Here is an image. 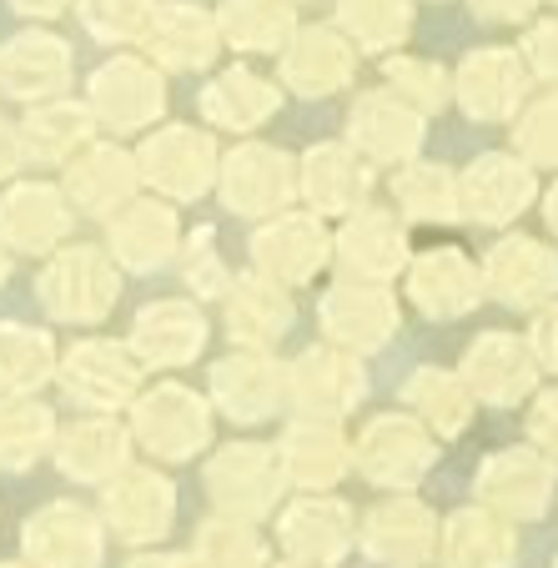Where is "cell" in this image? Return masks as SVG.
I'll use <instances>...</instances> for the list:
<instances>
[{
  "label": "cell",
  "instance_id": "1",
  "mask_svg": "<svg viewBox=\"0 0 558 568\" xmlns=\"http://www.w3.org/2000/svg\"><path fill=\"white\" fill-rule=\"evenodd\" d=\"M121 297V262L97 242H65L51 252L35 277V302L45 307L51 322H71V327H97L111 317Z\"/></svg>",
  "mask_w": 558,
  "mask_h": 568
},
{
  "label": "cell",
  "instance_id": "2",
  "mask_svg": "<svg viewBox=\"0 0 558 568\" xmlns=\"http://www.w3.org/2000/svg\"><path fill=\"white\" fill-rule=\"evenodd\" d=\"M126 413H131L126 428L136 438V448H146L156 463H186L212 448V433H216L212 397L176 383V377H166L156 387H141V397Z\"/></svg>",
  "mask_w": 558,
  "mask_h": 568
},
{
  "label": "cell",
  "instance_id": "3",
  "mask_svg": "<svg viewBox=\"0 0 558 568\" xmlns=\"http://www.w3.org/2000/svg\"><path fill=\"white\" fill-rule=\"evenodd\" d=\"M136 166H141V186H151V196H166V202L182 206L216 186L222 151H216V136L206 126L166 121V126H151L141 136Z\"/></svg>",
  "mask_w": 558,
  "mask_h": 568
},
{
  "label": "cell",
  "instance_id": "4",
  "mask_svg": "<svg viewBox=\"0 0 558 568\" xmlns=\"http://www.w3.org/2000/svg\"><path fill=\"white\" fill-rule=\"evenodd\" d=\"M438 438L413 413H377L353 438V473L387 494H413L438 468Z\"/></svg>",
  "mask_w": 558,
  "mask_h": 568
},
{
  "label": "cell",
  "instance_id": "5",
  "mask_svg": "<svg viewBox=\"0 0 558 568\" xmlns=\"http://www.w3.org/2000/svg\"><path fill=\"white\" fill-rule=\"evenodd\" d=\"M202 483L216 514L247 518V524L272 518L292 494L277 463V443H226L202 463Z\"/></svg>",
  "mask_w": 558,
  "mask_h": 568
},
{
  "label": "cell",
  "instance_id": "6",
  "mask_svg": "<svg viewBox=\"0 0 558 568\" xmlns=\"http://www.w3.org/2000/svg\"><path fill=\"white\" fill-rule=\"evenodd\" d=\"M216 196L232 216H252V222H267L277 212H292V202L302 196L297 182V156L272 141H236L222 156V172H216Z\"/></svg>",
  "mask_w": 558,
  "mask_h": 568
},
{
  "label": "cell",
  "instance_id": "7",
  "mask_svg": "<svg viewBox=\"0 0 558 568\" xmlns=\"http://www.w3.org/2000/svg\"><path fill=\"white\" fill-rule=\"evenodd\" d=\"M55 383L71 397L75 408L87 413H121L131 408L146 387V367L136 363L126 343H111V337H81L61 353L55 367Z\"/></svg>",
  "mask_w": 558,
  "mask_h": 568
},
{
  "label": "cell",
  "instance_id": "8",
  "mask_svg": "<svg viewBox=\"0 0 558 568\" xmlns=\"http://www.w3.org/2000/svg\"><path fill=\"white\" fill-rule=\"evenodd\" d=\"M101 524L126 548L162 544L176 524V483L156 463H126L111 483H101Z\"/></svg>",
  "mask_w": 558,
  "mask_h": 568
},
{
  "label": "cell",
  "instance_id": "9",
  "mask_svg": "<svg viewBox=\"0 0 558 568\" xmlns=\"http://www.w3.org/2000/svg\"><path fill=\"white\" fill-rule=\"evenodd\" d=\"M473 494L478 504L504 514L508 524H534L548 514L558 494V458H548L534 443H518V448H498L478 463V478H473Z\"/></svg>",
  "mask_w": 558,
  "mask_h": 568
},
{
  "label": "cell",
  "instance_id": "10",
  "mask_svg": "<svg viewBox=\"0 0 558 568\" xmlns=\"http://www.w3.org/2000/svg\"><path fill=\"white\" fill-rule=\"evenodd\" d=\"M438 514L418 494H387L357 518V548L377 568H428L438 558Z\"/></svg>",
  "mask_w": 558,
  "mask_h": 568
},
{
  "label": "cell",
  "instance_id": "11",
  "mask_svg": "<svg viewBox=\"0 0 558 568\" xmlns=\"http://www.w3.org/2000/svg\"><path fill=\"white\" fill-rule=\"evenodd\" d=\"M317 327L333 347L343 353H383L397 333H403V302L393 287H377V282H347L337 277L333 287L317 302Z\"/></svg>",
  "mask_w": 558,
  "mask_h": 568
},
{
  "label": "cell",
  "instance_id": "12",
  "mask_svg": "<svg viewBox=\"0 0 558 568\" xmlns=\"http://www.w3.org/2000/svg\"><path fill=\"white\" fill-rule=\"evenodd\" d=\"M206 397L226 423L257 428V423L277 418V408H287V367L262 347H232L206 373Z\"/></svg>",
  "mask_w": 558,
  "mask_h": 568
},
{
  "label": "cell",
  "instance_id": "13",
  "mask_svg": "<svg viewBox=\"0 0 558 568\" xmlns=\"http://www.w3.org/2000/svg\"><path fill=\"white\" fill-rule=\"evenodd\" d=\"M87 106L97 111V121L116 136L146 131L166 116V75L156 61L141 55H111L91 71L87 81Z\"/></svg>",
  "mask_w": 558,
  "mask_h": 568
},
{
  "label": "cell",
  "instance_id": "14",
  "mask_svg": "<svg viewBox=\"0 0 558 568\" xmlns=\"http://www.w3.org/2000/svg\"><path fill=\"white\" fill-rule=\"evenodd\" d=\"M333 262L347 282H377L393 287L413 262V236L408 222L393 206H357L353 216H343L333 236Z\"/></svg>",
  "mask_w": 558,
  "mask_h": 568
},
{
  "label": "cell",
  "instance_id": "15",
  "mask_svg": "<svg viewBox=\"0 0 558 568\" xmlns=\"http://www.w3.org/2000/svg\"><path fill=\"white\" fill-rule=\"evenodd\" d=\"M363 397H367V367L357 353L323 343V347H302L287 363V408L297 418L343 423L353 408H363Z\"/></svg>",
  "mask_w": 558,
  "mask_h": 568
},
{
  "label": "cell",
  "instance_id": "16",
  "mask_svg": "<svg viewBox=\"0 0 558 568\" xmlns=\"http://www.w3.org/2000/svg\"><path fill=\"white\" fill-rule=\"evenodd\" d=\"M528 87H534V71L524 51H508V45H478L453 71V101L463 106V116L484 126L514 121L528 106Z\"/></svg>",
  "mask_w": 558,
  "mask_h": 568
},
{
  "label": "cell",
  "instance_id": "17",
  "mask_svg": "<svg viewBox=\"0 0 558 568\" xmlns=\"http://www.w3.org/2000/svg\"><path fill=\"white\" fill-rule=\"evenodd\" d=\"M282 558L307 568H337L357 548V514L337 494H297L277 514Z\"/></svg>",
  "mask_w": 558,
  "mask_h": 568
},
{
  "label": "cell",
  "instance_id": "18",
  "mask_svg": "<svg viewBox=\"0 0 558 568\" xmlns=\"http://www.w3.org/2000/svg\"><path fill=\"white\" fill-rule=\"evenodd\" d=\"M106 538V524L87 504L55 498L21 524V554L31 568H101Z\"/></svg>",
  "mask_w": 558,
  "mask_h": 568
},
{
  "label": "cell",
  "instance_id": "19",
  "mask_svg": "<svg viewBox=\"0 0 558 568\" xmlns=\"http://www.w3.org/2000/svg\"><path fill=\"white\" fill-rule=\"evenodd\" d=\"M252 272L282 282V287H307L317 272L333 262V232L317 212H277L252 232Z\"/></svg>",
  "mask_w": 558,
  "mask_h": 568
},
{
  "label": "cell",
  "instance_id": "20",
  "mask_svg": "<svg viewBox=\"0 0 558 568\" xmlns=\"http://www.w3.org/2000/svg\"><path fill=\"white\" fill-rule=\"evenodd\" d=\"M423 121L428 116L413 111L397 91L373 87L347 111V146H353L367 166H408V161H418L423 141H428Z\"/></svg>",
  "mask_w": 558,
  "mask_h": 568
},
{
  "label": "cell",
  "instance_id": "21",
  "mask_svg": "<svg viewBox=\"0 0 558 568\" xmlns=\"http://www.w3.org/2000/svg\"><path fill=\"white\" fill-rule=\"evenodd\" d=\"M478 267H484V292L514 312H544L548 302H558V252L538 236H498Z\"/></svg>",
  "mask_w": 558,
  "mask_h": 568
},
{
  "label": "cell",
  "instance_id": "22",
  "mask_svg": "<svg viewBox=\"0 0 558 568\" xmlns=\"http://www.w3.org/2000/svg\"><path fill=\"white\" fill-rule=\"evenodd\" d=\"M463 383L468 393L484 403V408H518L528 397L538 393V367L534 347L528 337L518 333H478L468 347H463V363H458Z\"/></svg>",
  "mask_w": 558,
  "mask_h": 568
},
{
  "label": "cell",
  "instance_id": "23",
  "mask_svg": "<svg viewBox=\"0 0 558 568\" xmlns=\"http://www.w3.org/2000/svg\"><path fill=\"white\" fill-rule=\"evenodd\" d=\"M75 206L61 182H11L0 192V242L26 257H51L71 242Z\"/></svg>",
  "mask_w": 558,
  "mask_h": 568
},
{
  "label": "cell",
  "instance_id": "24",
  "mask_svg": "<svg viewBox=\"0 0 558 568\" xmlns=\"http://www.w3.org/2000/svg\"><path fill=\"white\" fill-rule=\"evenodd\" d=\"M206 312L192 297H156L131 317L126 347L146 373H172V367H192L206 353Z\"/></svg>",
  "mask_w": 558,
  "mask_h": 568
},
{
  "label": "cell",
  "instance_id": "25",
  "mask_svg": "<svg viewBox=\"0 0 558 568\" xmlns=\"http://www.w3.org/2000/svg\"><path fill=\"white\" fill-rule=\"evenodd\" d=\"M463 216L478 226H508L538 202V172L518 151H484L458 172Z\"/></svg>",
  "mask_w": 558,
  "mask_h": 568
},
{
  "label": "cell",
  "instance_id": "26",
  "mask_svg": "<svg viewBox=\"0 0 558 568\" xmlns=\"http://www.w3.org/2000/svg\"><path fill=\"white\" fill-rule=\"evenodd\" d=\"M277 463L287 488H297V494H333L337 483L353 473V438L333 418H297L292 413L277 438Z\"/></svg>",
  "mask_w": 558,
  "mask_h": 568
},
{
  "label": "cell",
  "instance_id": "27",
  "mask_svg": "<svg viewBox=\"0 0 558 568\" xmlns=\"http://www.w3.org/2000/svg\"><path fill=\"white\" fill-rule=\"evenodd\" d=\"M403 292L408 302L433 322H453L468 317L478 302L488 297L484 292V267L468 257L463 247H428L408 262L403 272Z\"/></svg>",
  "mask_w": 558,
  "mask_h": 568
},
{
  "label": "cell",
  "instance_id": "28",
  "mask_svg": "<svg viewBox=\"0 0 558 568\" xmlns=\"http://www.w3.org/2000/svg\"><path fill=\"white\" fill-rule=\"evenodd\" d=\"M182 216L166 196H136L116 216H106V252L121 272H162L182 252Z\"/></svg>",
  "mask_w": 558,
  "mask_h": 568
},
{
  "label": "cell",
  "instance_id": "29",
  "mask_svg": "<svg viewBox=\"0 0 558 568\" xmlns=\"http://www.w3.org/2000/svg\"><path fill=\"white\" fill-rule=\"evenodd\" d=\"M61 186L81 216H116L121 206L141 196L136 151L116 146V141H91L81 156L61 166Z\"/></svg>",
  "mask_w": 558,
  "mask_h": 568
},
{
  "label": "cell",
  "instance_id": "30",
  "mask_svg": "<svg viewBox=\"0 0 558 568\" xmlns=\"http://www.w3.org/2000/svg\"><path fill=\"white\" fill-rule=\"evenodd\" d=\"M357 75V45L333 26H307L292 36V45L277 61V81L302 101H327L353 87Z\"/></svg>",
  "mask_w": 558,
  "mask_h": 568
},
{
  "label": "cell",
  "instance_id": "31",
  "mask_svg": "<svg viewBox=\"0 0 558 568\" xmlns=\"http://www.w3.org/2000/svg\"><path fill=\"white\" fill-rule=\"evenodd\" d=\"M302 202L317 216H353L373 196V166L347 141H317L297 156Z\"/></svg>",
  "mask_w": 558,
  "mask_h": 568
},
{
  "label": "cell",
  "instance_id": "32",
  "mask_svg": "<svg viewBox=\"0 0 558 568\" xmlns=\"http://www.w3.org/2000/svg\"><path fill=\"white\" fill-rule=\"evenodd\" d=\"M131 448H136V438H131V428L116 413H87V418L55 428L51 458L71 483L101 488V483H111L131 463Z\"/></svg>",
  "mask_w": 558,
  "mask_h": 568
},
{
  "label": "cell",
  "instance_id": "33",
  "mask_svg": "<svg viewBox=\"0 0 558 568\" xmlns=\"http://www.w3.org/2000/svg\"><path fill=\"white\" fill-rule=\"evenodd\" d=\"M222 312H226V337H232V347H262V353H272V347L292 333V322H297L292 287L262 277V272H236L222 297Z\"/></svg>",
  "mask_w": 558,
  "mask_h": 568
},
{
  "label": "cell",
  "instance_id": "34",
  "mask_svg": "<svg viewBox=\"0 0 558 568\" xmlns=\"http://www.w3.org/2000/svg\"><path fill=\"white\" fill-rule=\"evenodd\" d=\"M71 45L51 31H26L0 45V91L16 97L21 106H41V101L65 97L71 87Z\"/></svg>",
  "mask_w": 558,
  "mask_h": 568
},
{
  "label": "cell",
  "instance_id": "35",
  "mask_svg": "<svg viewBox=\"0 0 558 568\" xmlns=\"http://www.w3.org/2000/svg\"><path fill=\"white\" fill-rule=\"evenodd\" d=\"M202 121L232 136H252L257 126H267L282 111V81L252 71V65H226L202 87Z\"/></svg>",
  "mask_w": 558,
  "mask_h": 568
},
{
  "label": "cell",
  "instance_id": "36",
  "mask_svg": "<svg viewBox=\"0 0 558 568\" xmlns=\"http://www.w3.org/2000/svg\"><path fill=\"white\" fill-rule=\"evenodd\" d=\"M146 55L162 71H206V65L222 55V26H216V16L196 11V6H186V0H172V6H156V16H151V31H146Z\"/></svg>",
  "mask_w": 558,
  "mask_h": 568
},
{
  "label": "cell",
  "instance_id": "37",
  "mask_svg": "<svg viewBox=\"0 0 558 568\" xmlns=\"http://www.w3.org/2000/svg\"><path fill=\"white\" fill-rule=\"evenodd\" d=\"M438 564L443 568H514L518 564V524L504 514L473 504L443 518L438 534Z\"/></svg>",
  "mask_w": 558,
  "mask_h": 568
},
{
  "label": "cell",
  "instance_id": "38",
  "mask_svg": "<svg viewBox=\"0 0 558 568\" xmlns=\"http://www.w3.org/2000/svg\"><path fill=\"white\" fill-rule=\"evenodd\" d=\"M397 403H403V413H413L438 443L463 438L473 413H478V397L468 393L458 367H433V363L413 367L408 383L397 387Z\"/></svg>",
  "mask_w": 558,
  "mask_h": 568
},
{
  "label": "cell",
  "instance_id": "39",
  "mask_svg": "<svg viewBox=\"0 0 558 568\" xmlns=\"http://www.w3.org/2000/svg\"><path fill=\"white\" fill-rule=\"evenodd\" d=\"M101 121L87 101H71V97H55V101H41V106H26V121H21V146H26V161L31 166H65L71 156L97 141Z\"/></svg>",
  "mask_w": 558,
  "mask_h": 568
},
{
  "label": "cell",
  "instance_id": "40",
  "mask_svg": "<svg viewBox=\"0 0 558 568\" xmlns=\"http://www.w3.org/2000/svg\"><path fill=\"white\" fill-rule=\"evenodd\" d=\"M393 212L403 222H423V226H448L463 216V192H458V172H448L443 161H408L397 166L393 182Z\"/></svg>",
  "mask_w": 558,
  "mask_h": 568
},
{
  "label": "cell",
  "instance_id": "41",
  "mask_svg": "<svg viewBox=\"0 0 558 568\" xmlns=\"http://www.w3.org/2000/svg\"><path fill=\"white\" fill-rule=\"evenodd\" d=\"M216 26L232 51L282 55L297 36V6L292 0H222Z\"/></svg>",
  "mask_w": 558,
  "mask_h": 568
},
{
  "label": "cell",
  "instance_id": "42",
  "mask_svg": "<svg viewBox=\"0 0 558 568\" xmlns=\"http://www.w3.org/2000/svg\"><path fill=\"white\" fill-rule=\"evenodd\" d=\"M61 367L55 337L31 322H0V397H35Z\"/></svg>",
  "mask_w": 558,
  "mask_h": 568
},
{
  "label": "cell",
  "instance_id": "43",
  "mask_svg": "<svg viewBox=\"0 0 558 568\" xmlns=\"http://www.w3.org/2000/svg\"><path fill=\"white\" fill-rule=\"evenodd\" d=\"M55 413L41 397H0V473L31 468L55 443Z\"/></svg>",
  "mask_w": 558,
  "mask_h": 568
},
{
  "label": "cell",
  "instance_id": "44",
  "mask_svg": "<svg viewBox=\"0 0 558 568\" xmlns=\"http://www.w3.org/2000/svg\"><path fill=\"white\" fill-rule=\"evenodd\" d=\"M192 558L196 568H272V548L262 538V528L226 514H212L206 524H196Z\"/></svg>",
  "mask_w": 558,
  "mask_h": 568
},
{
  "label": "cell",
  "instance_id": "45",
  "mask_svg": "<svg viewBox=\"0 0 558 568\" xmlns=\"http://www.w3.org/2000/svg\"><path fill=\"white\" fill-rule=\"evenodd\" d=\"M337 26L357 51H393L413 31V6L408 0H343Z\"/></svg>",
  "mask_w": 558,
  "mask_h": 568
},
{
  "label": "cell",
  "instance_id": "46",
  "mask_svg": "<svg viewBox=\"0 0 558 568\" xmlns=\"http://www.w3.org/2000/svg\"><path fill=\"white\" fill-rule=\"evenodd\" d=\"M383 71H387V91H397V97L408 101L413 111H423V116H438V111L453 101V75L443 71L438 61H423V55H393Z\"/></svg>",
  "mask_w": 558,
  "mask_h": 568
},
{
  "label": "cell",
  "instance_id": "47",
  "mask_svg": "<svg viewBox=\"0 0 558 568\" xmlns=\"http://www.w3.org/2000/svg\"><path fill=\"white\" fill-rule=\"evenodd\" d=\"M151 16H156L151 0H81V21H87V31L106 45L146 41Z\"/></svg>",
  "mask_w": 558,
  "mask_h": 568
},
{
  "label": "cell",
  "instance_id": "48",
  "mask_svg": "<svg viewBox=\"0 0 558 568\" xmlns=\"http://www.w3.org/2000/svg\"><path fill=\"white\" fill-rule=\"evenodd\" d=\"M514 151L528 161V166H554L558 172V91L528 101L514 116Z\"/></svg>",
  "mask_w": 558,
  "mask_h": 568
},
{
  "label": "cell",
  "instance_id": "49",
  "mask_svg": "<svg viewBox=\"0 0 558 568\" xmlns=\"http://www.w3.org/2000/svg\"><path fill=\"white\" fill-rule=\"evenodd\" d=\"M182 282L196 292V297H226L232 287V267H226L222 247H216V226H196L182 242Z\"/></svg>",
  "mask_w": 558,
  "mask_h": 568
},
{
  "label": "cell",
  "instance_id": "50",
  "mask_svg": "<svg viewBox=\"0 0 558 568\" xmlns=\"http://www.w3.org/2000/svg\"><path fill=\"white\" fill-rule=\"evenodd\" d=\"M528 443L544 448L548 458H558V387L534 393V408H528Z\"/></svg>",
  "mask_w": 558,
  "mask_h": 568
},
{
  "label": "cell",
  "instance_id": "51",
  "mask_svg": "<svg viewBox=\"0 0 558 568\" xmlns=\"http://www.w3.org/2000/svg\"><path fill=\"white\" fill-rule=\"evenodd\" d=\"M524 61L534 75L544 81H558V21H538L524 41Z\"/></svg>",
  "mask_w": 558,
  "mask_h": 568
},
{
  "label": "cell",
  "instance_id": "52",
  "mask_svg": "<svg viewBox=\"0 0 558 568\" xmlns=\"http://www.w3.org/2000/svg\"><path fill=\"white\" fill-rule=\"evenodd\" d=\"M528 347H534V357H538V367H544V373H558V302H548L544 312H534Z\"/></svg>",
  "mask_w": 558,
  "mask_h": 568
},
{
  "label": "cell",
  "instance_id": "53",
  "mask_svg": "<svg viewBox=\"0 0 558 568\" xmlns=\"http://www.w3.org/2000/svg\"><path fill=\"white\" fill-rule=\"evenodd\" d=\"M21 166H31V161H26V146H21V121L0 116V186H11Z\"/></svg>",
  "mask_w": 558,
  "mask_h": 568
},
{
  "label": "cell",
  "instance_id": "54",
  "mask_svg": "<svg viewBox=\"0 0 558 568\" xmlns=\"http://www.w3.org/2000/svg\"><path fill=\"white\" fill-rule=\"evenodd\" d=\"M478 21H494V26H518L538 11V0H468Z\"/></svg>",
  "mask_w": 558,
  "mask_h": 568
},
{
  "label": "cell",
  "instance_id": "55",
  "mask_svg": "<svg viewBox=\"0 0 558 568\" xmlns=\"http://www.w3.org/2000/svg\"><path fill=\"white\" fill-rule=\"evenodd\" d=\"M126 568H196L192 554H136Z\"/></svg>",
  "mask_w": 558,
  "mask_h": 568
},
{
  "label": "cell",
  "instance_id": "56",
  "mask_svg": "<svg viewBox=\"0 0 558 568\" xmlns=\"http://www.w3.org/2000/svg\"><path fill=\"white\" fill-rule=\"evenodd\" d=\"M71 0H16V11L21 16H41V21H51V16H61Z\"/></svg>",
  "mask_w": 558,
  "mask_h": 568
},
{
  "label": "cell",
  "instance_id": "57",
  "mask_svg": "<svg viewBox=\"0 0 558 568\" xmlns=\"http://www.w3.org/2000/svg\"><path fill=\"white\" fill-rule=\"evenodd\" d=\"M544 222H548V232L558 236V182L544 192Z\"/></svg>",
  "mask_w": 558,
  "mask_h": 568
},
{
  "label": "cell",
  "instance_id": "58",
  "mask_svg": "<svg viewBox=\"0 0 558 568\" xmlns=\"http://www.w3.org/2000/svg\"><path fill=\"white\" fill-rule=\"evenodd\" d=\"M6 282H11V247L0 242V287H6Z\"/></svg>",
  "mask_w": 558,
  "mask_h": 568
},
{
  "label": "cell",
  "instance_id": "59",
  "mask_svg": "<svg viewBox=\"0 0 558 568\" xmlns=\"http://www.w3.org/2000/svg\"><path fill=\"white\" fill-rule=\"evenodd\" d=\"M272 568H307V564H292V558H282V564H272Z\"/></svg>",
  "mask_w": 558,
  "mask_h": 568
},
{
  "label": "cell",
  "instance_id": "60",
  "mask_svg": "<svg viewBox=\"0 0 558 568\" xmlns=\"http://www.w3.org/2000/svg\"><path fill=\"white\" fill-rule=\"evenodd\" d=\"M0 568H31V564H0Z\"/></svg>",
  "mask_w": 558,
  "mask_h": 568
},
{
  "label": "cell",
  "instance_id": "61",
  "mask_svg": "<svg viewBox=\"0 0 558 568\" xmlns=\"http://www.w3.org/2000/svg\"><path fill=\"white\" fill-rule=\"evenodd\" d=\"M554 568H558V558H554Z\"/></svg>",
  "mask_w": 558,
  "mask_h": 568
}]
</instances>
